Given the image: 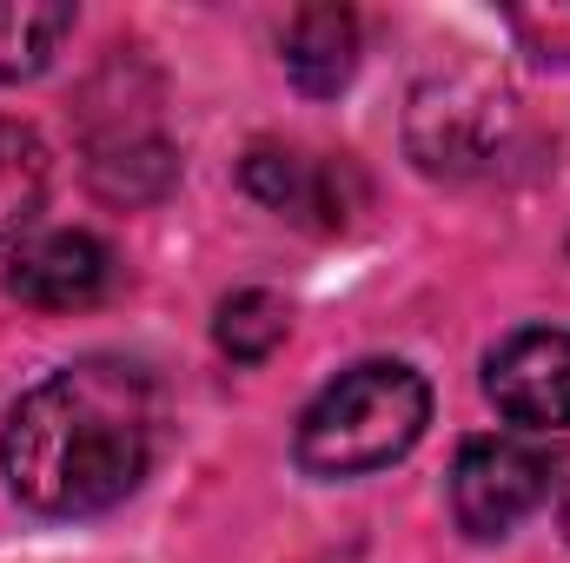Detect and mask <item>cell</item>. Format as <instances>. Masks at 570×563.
Masks as SVG:
<instances>
[{
    "label": "cell",
    "mask_w": 570,
    "mask_h": 563,
    "mask_svg": "<svg viewBox=\"0 0 570 563\" xmlns=\"http://www.w3.org/2000/svg\"><path fill=\"white\" fill-rule=\"evenodd\" d=\"M153 385L127 358H80L47 372L0 431L7 484L40 517H100L140 491L153 464Z\"/></svg>",
    "instance_id": "obj_1"
},
{
    "label": "cell",
    "mask_w": 570,
    "mask_h": 563,
    "mask_svg": "<svg viewBox=\"0 0 570 563\" xmlns=\"http://www.w3.org/2000/svg\"><path fill=\"white\" fill-rule=\"evenodd\" d=\"M564 537H570V491H564Z\"/></svg>",
    "instance_id": "obj_13"
},
{
    "label": "cell",
    "mask_w": 570,
    "mask_h": 563,
    "mask_svg": "<svg viewBox=\"0 0 570 563\" xmlns=\"http://www.w3.org/2000/svg\"><path fill=\"white\" fill-rule=\"evenodd\" d=\"M504 93L491 87H425L419 107H412V152L425 159L431 172H464V166H484L491 146L504 140Z\"/></svg>",
    "instance_id": "obj_6"
},
{
    "label": "cell",
    "mask_w": 570,
    "mask_h": 563,
    "mask_svg": "<svg viewBox=\"0 0 570 563\" xmlns=\"http://www.w3.org/2000/svg\"><path fill=\"white\" fill-rule=\"evenodd\" d=\"M67 33H73V7H60V0H0V87H20V80L47 73Z\"/></svg>",
    "instance_id": "obj_9"
},
{
    "label": "cell",
    "mask_w": 570,
    "mask_h": 563,
    "mask_svg": "<svg viewBox=\"0 0 570 563\" xmlns=\"http://www.w3.org/2000/svg\"><path fill=\"white\" fill-rule=\"evenodd\" d=\"M511 27H518L544 60H570V7H518Z\"/></svg>",
    "instance_id": "obj_12"
},
{
    "label": "cell",
    "mask_w": 570,
    "mask_h": 563,
    "mask_svg": "<svg viewBox=\"0 0 570 563\" xmlns=\"http://www.w3.org/2000/svg\"><path fill=\"white\" fill-rule=\"evenodd\" d=\"M544 457L518 437H471L451 471V511L464 537H504L544 504Z\"/></svg>",
    "instance_id": "obj_3"
},
{
    "label": "cell",
    "mask_w": 570,
    "mask_h": 563,
    "mask_svg": "<svg viewBox=\"0 0 570 563\" xmlns=\"http://www.w3.org/2000/svg\"><path fill=\"white\" fill-rule=\"evenodd\" d=\"M279 53H285V73H292L298 93L332 100L358 73V20L345 7H298L285 20Z\"/></svg>",
    "instance_id": "obj_8"
},
{
    "label": "cell",
    "mask_w": 570,
    "mask_h": 563,
    "mask_svg": "<svg viewBox=\"0 0 570 563\" xmlns=\"http://www.w3.org/2000/svg\"><path fill=\"white\" fill-rule=\"evenodd\" d=\"M285 332H292V312H285V298L273 292H233L226 305H219V318H213V338H219V352L233 358V365H259V358H273L285 345Z\"/></svg>",
    "instance_id": "obj_11"
},
{
    "label": "cell",
    "mask_w": 570,
    "mask_h": 563,
    "mask_svg": "<svg viewBox=\"0 0 570 563\" xmlns=\"http://www.w3.org/2000/svg\"><path fill=\"white\" fill-rule=\"evenodd\" d=\"M7 292L33 312H80L100 305L114 292V246L67 226V233H40L13 253L7 266Z\"/></svg>",
    "instance_id": "obj_5"
},
{
    "label": "cell",
    "mask_w": 570,
    "mask_h": 563,
    "mask_svg": "<svg viewBox=\"0 0 570 563\" xmlns=\"http://www.w3.org/2000/svg\"><path fill=\"white\" fill-rule=\"evenodd\" d=\"M431 424V385L399 358H365L338 372L298 418V464L312 477H372L399 464Z\"/></svg>",
    "instance_id": "obj_2"
},
{
    "label": "cell",
    "mask_w": 570,
    "mask_h": 563,
    "mask_svg": "<svg viewBox=\"0 0 570 563\" xmlns=\"http://www.w3.org/2000/svg\"><path fill=\"white\" fill-rule=\"evenodd\" d=\"M239 179L259 206H273L279 219H298L312 233H338L352 219V199H345L352 172L332 166V159H312V152H292V146H253Z\"/></svg>",
    "instance_id": "obj_7"
},
{
    "label": "cell",
    "mask_w": 570,
    "mask_h": 563,
    "mask_svg": "<svg viewBox=\"0 0 570 563\" xmlns=\"http://www.w3.org/2000/svg\"><path fill=\"white\" fill-rule=\"evenodd\" d=\"M47 206V146L33 127L0 120V246H13Z\"/></svg>",
    "instance_id": "obj_10"
},
{
    "label": "cell",
    "mask_w": 570,
    "mask_h": 563,
    "mask_svg": "<svg viewBox=\"0 0 570 563\" xmlns=\"http://www.w3.org/2000/svg\"><path fill=\"white\" fill-rule=\"evenodd\" d=\"M484 392L511 424L564 431L570 424V332H551V325L511 332L484 358Z\"/></svg>",
    "instance_id": "obj_4"
}]
</instances>
